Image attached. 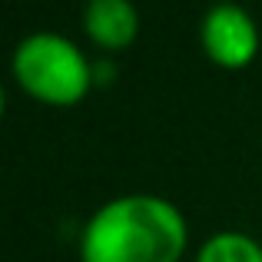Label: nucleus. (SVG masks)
Here are the masks:
<instances>
[{
	"mask_svg": "<svg viewBox=\"0 0 262 262\" xmlns=\"http://www.w3.org/2000/svg\"><path fill=\"white\" fill-rule=\"evenodd\" d=\"M186 249V219L169 199L129 192L103 203L80 236L83 262H176Z\"/></svg>",
	"mask_w": 262,
	"mask_h": 262,
	"instance_id": "1",
	"label": "nucleus"
},
{
	"mask_svg": "<svg viewBox=\"0 0 262 262\" xmlns=\"http://www.w3.org/2000/svg\"><path fill=\"white\" fill-rule=\"evenodd\" d=\"M13 77L27 93L47 103H77L93 83L83 50L57 30H33L20 40L13 50Z\"/></svg>",
	"mask_w": 262,
	"mask_h": 262,
	"instance_id": "2",
	"label": "nucleus"
},
{
	"mask_svg": "<svg viewBox=\"0 0 262 262\" xmlns=\"http://www.w3.org/2000/svg\"><path fill=\"white\" fill-rule=\"evenodd\" d=\"M203 47L219 67H246L259 50V30L249 10L232 0L212 4L199 27Z\"/></svg>",
	"mask_w": 262,
	"mask_h": 262,
	"instance_id": "3",
	"label": "nucleus"
},
{
	"mask_svg": "<svg viewBox=\"0 0 262 262\" xmlns=\"http://www.w3.org/2000/svg\"><path fill=\"white\" fill-rule=\"evenodd\" d=\"M83 27L100 47L120 50V47L133 43L136 30H140V17L129 0H86Z\"/></svg>",
	"mask_w": 262,
	"mask_h": 262,
	"instance_id": "4",
	"label": "nucleus"
},
{
	"mask_svg": "<svg viewBox=\"0 0 262 262\" xmlns=\"http://www.w3.org/2000/svg\"><path fill=\"white\" fill-rule=\"evenodd\" d=\"M196 262H262V246L246 232H216L196 252Z\"/></svg>",
	"mask_w": 262,
	"mask_h": 262,
	"instance_id": "5",
	"label": "nucleus"
}]
</instances>
